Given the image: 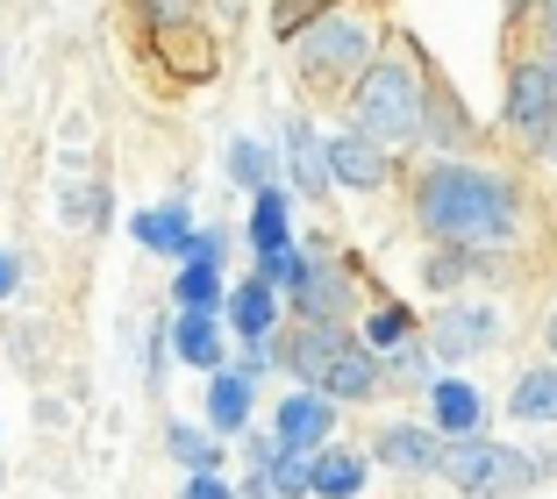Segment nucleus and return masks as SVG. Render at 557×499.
Wrapping results in <instances>:
<instances>
[{
    "instance_id": "nucleus-1",
    "label": "nucleus",
    "mask_w": 557,
    "mask_h": 499,
    "mask_svg": "<svg viewBox=\"0 0 557 499\" xmlns=\"http://www.w3.org/2000/svg\"><path fill=\"white\" fill-rule=\"evenodd\" d=\"M414 222L443 242V250H508L515 228H522V194L515 178L486 172V164L443 158L414 178Z\"/></svg>"
},
{
    "instance_id": "nucleus-2",
    "label": "nucleus",
    "mask_w": 557,
    "mask_h": 499,
    "mask_svg": "<svg viewBox=\"0 0 557 499\" xmlns=\"http://www.w3.org/2000/svg\"><path fill=\"white\" fill-rule=\"evenodd\" d=\"M350 129H364L379 150H408L429 136V86L408 50H386L358 86H350Z\"/></svg>"
},
{
    "instance_id": "nucleus-3",
    "label": "nucleus",
    "mask_w": 557,
    "mask_h": 499,
    "mask_svg": "<svg viewBox=\"0 0 557 499\" xmlns=\"http://www.w3.org/2000/svg\"><path fill=\"white\" fill-rule=\"evenodd\" d=\"M286 50H294L308 86H358L379 65V22L364 8H350V0H322V15L300 22L286 36Z\"/></svg>"
},
{
    "instance_id": "nucleus-4",
    "label": "nucleus",
    "mask_w": 557,
    "mask_h": 499,
    "mask_svg": "<svg viewBox=\"0 0 557 499\" xmlns=\"http://www.w3.org/2000/svg\"><path fill=\"white\" fill-rule=\"evenodd\" d=\"M443 478L458 485L465 499H515L543 478L536 457H522L515 442H486V435H465L443 450Z\"/></svg>"
},
{
    "instance_id": "nucleus-5",
    "label": "nucleus",
    "mask_w": 557,
    "mask_h": 499,
    "mask_svg": "<svg viewBox=\"0 0 557 499\" xmlns=\"http://www.w3.org/2000/svg\"><path fill=\"white\" fill-rule=\"evenodd\" d=\"M322 150H329V178H336V186H350V194H379V186H386V172H394V158H386V150H379L364 129L322 136Z\"/></svg>"
},
{
    "instance_id": "nucleus-6",
    "label": "nucleus",
    "mask_w": 557,
    "mask_h": 499,
    "mask_svg": "<svg viewBox=\"0 0 557 499\" xmlns=\"http://www.w3.org/2000/svg\"><path fill=\"white\" fill-rule=\"evenodd\" d=\"M272 435L294 442V450H329V435H336V400L314 392V386H294L286 400H278V414H272Z\"/></svg>"
},
{
    "instance_id": "nucleus-7",
    "label": "nucleus",
    "mask_w": 557,
    "mask_h": 499,
    "mask_svg": "<svg viewBox=\"0 0 557 499\" xmlns=\"http://www.w3.org/2000/svg\"><path fill=\"white\" fill-rule=\"evenodd\" d=\"M550 108H557L550 58H543V65H515V79H508V129L529 136V144H543V136H550Z\"/></svg>"
},
{
    "instance_id": "nucleus-8",
    "label": "nucleus",
    "mask_w": 557,
    "mask_h": 499,
    "mask_svg": "<svg viewBox=\"0 0 557 499\" xmlns=\"http://www.w3.org/2000/svg\"><path fill=\"white\" fill-rule=\"evenodd\" d=\"M493 328H500V314L493 307H443L436 336H429V350L443 357V364H465V357L493 350Z\"/></svg>"
},
{
    "instance_id": "nucleus-9",
    "label": "nucleus",
    "mask_w": 557,
    "mask_h": 499,
    "mask_svg": "<svg viewBox=\"0 0 557 499\" xmlns=\"http://www.w3.org/2000/svg\"><path fill=\"white\" fill-rule=\"evenodd\" d=\"M286 178H294L300 200H322L329 186H336V178H329V150H322L308 114H286Z\"/></svg>"
},
{
    "instance_id": "nucleus-10",
    "label": "nucleus",
    "mask_w": 557,
    "mask_h": 499,
    "mask_svg": "<svg viewBox=\"0 0 557 499\" xmlns=\"http://www.w3.org/2000/svg\"><path fill=\"white\" fill-rule=\"evenodd\" d=\"M194 208L186 200H158V208H144V214H129V236L144 242L150 258H186V242H194Z\"/></svg>"
},
{
    "instance_id": "nucleus-11",
    "label": "nucleus",
    "mask_w": 557,
    "mask_h": 499,
    "mask_svg": "<svg viewBox=\"0 0 557 499\" xmlns=\"http://www.w3.org/2000/svg\"><path fill=\"white\" fill-rule=\"evenodd\" d=\"M222 322H230L244 342H272V336H278V286H264V278L250 272L244 286H230V307H222Z\"/></svg>"
},
{
    "instance_id": "nucleus-12",
    "label": "nucleus",
    "mask_w": 557,
    "mask_h": 499,
    "mask_svg": "<svg viewBox=\"0 0 557 499\" xmlns=\"http://www.w3.org/2000/svg\"><path fill=\"white\" fill-rule=\"evenodd\" d=\"M443 428H414V421H394V428H379V464H394V471H443Z\"/></svg>"
},
{
    "instance_id": "nucleus-13",
    "label": "nucleus",
    "mask_w": 557,
    "mask_h": 499,
    "mask_svg": "<svg viewBox=\"0 0 557 499\" xmlns=\"http://www.w3.org/2000/svg\"><path fill=\"white\" fill-rule=\"evenodd\" d=\"M350 350V336H344V322H308L294 336V350H286V371H294L300 386H314L322 392V378H329V364Z\"/></svg>"
},
{
    "instance_id": "nucleus-14",
    "label": "nucleus",
    "mask_w": 557,
    "mask_h": 499,
    "mask_svg": "<svg viewBox=\"0 0 557 499\" xmlns=\"http://www.w3.org/2000/svg\"><path fill=\"white\" fill-rule=\"evenodd\" d=\"M250 414H258V378L214 371L208 378V428L214 435H250Z\"/></svg>"
},
{
    "instance_id": "nucleus-15",
    "label": "nucleus",
    "mask_w": 557,
    "mask_h": 499,
    "mask_svg": "<svg viewBox=\"0 0 557 499\" xmlns=\"http://www.w3.org/2000/svg\"><path fill=\"white\" fill-rule=\"evenodd\" d=\"M429 414H436V428L450 435V442H465V435H479V421H486V400H479V386H465V378H429Z\"/></svg>"
},
{
    "instance_id": "nucleus-16",
    "label": "nucleus",
    "mask_w": 557,
    "mask_h": 499,
    "mask_svg": "<svg viewBox=\"0 0 557 499\" xmlns=\"http://www.w3.org/2000/svg\"><path fill=\"white\" fill-rule=\"evenodd\" d=\"M250 250L258 258H272V250H294V194L286 186H264V194H250Z\"/></svg>"
},
{
    "instance_id": "nucleus-17",
    "label": "nucleus",
    "mask_w": 557,
    "mask_h": 499,
    "mask_svg": "<svg viewBox=\"0 0 557 499\" xmlns=\"http://www.w3.org/2000/svg\"><path fill=\"white\" fill-rule=\"evenodd\" d=\"M286 300L300 307V322H344V307H350V278L344 272H329L322 258L308 264V278H300Z\"/></svg>"
},
{
    "instance_id": "nucleus-18",
    "label": "nucleus",
    "mask_w": 557,
    "mask_h": 499,
    "mask_svg": "<svg viewBox=\"0 0 557 499\" xmlns=\"http://www.w3.org/2000/svg\"><path fill=\"white\" fill-rule=\"evenodd\" d=\"M379 386H386V364H379V350H364V342H350V350L329 364V378H322V392L336 407H344V400H372Z\"/></svg>"
},
{
    "instance_id": "nucleus-19",
    "label": "nucleus",
    "mask_w": 557,
    "mask_h": 499,
    "mask_svg": "<svg viewBox=\"0 0 557 499\" xmlns=\"http://www.w3.org/2000/svg\"><path fill=\"white\" fill-rule=\"evenodd\" d=\"M172 350L194 371H222V314H172Z\"/></svg>"
},
{
    "instance_id": "nucleus-20",
    "label": "nucleus",
    "mask_w": 557,
    "mask_h": 499,
    "mask_svg": "<svg viewBox=\"0 0 557 499\" xmlns=\"http://www.w3.org/2000/svg\"><path fill=\"white\" fill-rule=\"evenodd\" d=\"M364 492V457L344 450V442H329L314 450V499H358Z\"/></svg>"
},
{
    "instance_id": "nucleus-21",
    "label": "nucleus",
    "mask_w": 557,
    "mask_h": 499,
    "mask_svg": "<svg viewBox=\"0 0 557 499\" xmlns=\"http://www.w3.org/2000/svg\"><path fill=\"white\" fill-rule=\"evenodd\" d=\"M508 414L515 421H557V364H536V371H522V378H515Z\"/></svg>"
},
{
    "instance_id": "nucleus-22",
    "label": "nucleus",
    "mask_w": 557,
    "mask_h": 499,
    "mask_svg": "<svg viewBox=\"0 0 557 499\" xmlns=\"http://www.w3.org/2000/svg\"><path fill=\"white\" fill-rule=\"evenodd\" d=\"M172 307H180V314H222V307H230V286H222V272L180 264V278H172Z\"/></svg>"
},
{
    "instance_id": "nucleus-23",
    "label": "nucleus",
    "mask_w": 557,
    "mask_h": 499,
    "mask_svg": "<svg viewBox=\"0 0 557 499\" xmlns=\"http://www.w3.org/2000/svg\"><path fill=\"white\" fill-rule=\"evenodd\" d=\"M272 492L278 499H314V450H294V442H278V457H272Z\"/></svg>"
},
{
    "instance_id": "nucleus-24",
    "label": "nucleus",
    "mask_w": 557,
    "mask_h": 499,
    "mask_svg": "<svg viewBox=\"0 0 557 499\" xmlns=\"http://www.w3.org/2000/svg\"><path fill=\"white\" fill-rule=\"evenodd\" d=\"M408 342H414V314H408L400 300H386V307L372 314V322H364V350L394 357V350H408Z\"/></svg>"
},
{
    "instance_id": "nucleus-25",
    "label": "nucleus",
    "mask_w": 557,
    "mask_h": 499,
    "mask_svg": "<svg viewBox=\"0 0 557 499\" xmlns=\"http://www.w3.org/2000/svg\"><path fill=\"white\" fill-rule=\"evenodd\" d=\"M164 450L180 457L186 471H214V464H222V442H214V428H186V421H172V428H164Z\"/></svg>"
},
{
    "instance_id": "nucleus-26",
    "label": "nucleus",
    "mask_w": 557,
    "mask_h": 499,
    "mask_svg": "<svg viewBox=\"0 0 557 499\" xmlns=\"http://www.w3.org/2000/svg\"><path fill=\"white\" fill-rule=\"evenodd\" d=\"M230 178L250 186V194H264V186H272V150H264L258 136H236L230 144Z\"/></svg>"
},
{
    "instance_id": "nucleus-27",
    "label": "nucleus",
    "mask_w": 557,
    "mask_h": 499,
    "mask_svg": "<svg viewBox=\"0 0 557 499\" xmlns=\"http://www.w3.org/2000/svg\"><path fill=\"white\" fill-rule=\"evenodd\" d=\"M129 8L144 15V29H158V36L194 29V15H200V0H129Z\"/></svg>"
},
{
    "instance_id": "nucleus-28",
    "label": "nucleus",
    "mask_w": 557,
    "mask_h": 499,
    "mask_svg": "<svg viewBox=\"0 0 557 499\" xmlns=\"http://www.w3.org/2000/svg\"><path fill=\"white\" fill-rule=\"evenodd\" d=\"M479 272V250H436V258H429V286H436V292H450V286H465V278H472Z\"/></svg>"
},
{
    "instance_id": "nucleus-29",
    "label": "nucleus",
    "mask_w": 557,
    "mask_h": 499,
    "mask_svg": "<svg viewBox=\"0 0 557 499\" xmlns=\"http://www.w3.org/2000/svg\"><path fill=\"white\" fill-rule=\"evenodd\" d=\"M222 258H230V236H222V228H194V242H186V258H180V264L222 272Z\"/></svg>"
},
{
    "instance_id": "nucleus-30",
    "label": "nucleus",
    "mask_w": 557,
    "mask_h": 499,
    "mask_svg": "<svg viewBox=\"0 0 557 499\" xmlns=\"http://www.w3.org/2000/svg\"><path fill=\"white\" fill-rule=\"evenodd\" d=\"M65 222L100 228V222H108V186H79V194H65Z\"/></svg>"
},
{
    "instance_id": "nucleus-31",
    "label": "nucleus",
    "mask_w": 557,
    "mask_h": 499,
    "mask_svg": "<svg viewBox=\"0 0 557 499\" xmlns=\"http://www.w3.org/2000/svg\"><path fill=\"white\" fill-rule=\"evenodd\" d=\"M180 499H236V485L222 471H186V492Z\"/></svg>"
},
{
    "instance_id": "nucleus-32",
    "label": "nucleus",
    "mask_w": 557,
    "mask_h": 499,
    "mask_svg": "<svg viewBox=\"0 0 557 499\" xmlns=\"http://www.w3.org/2000/svg\"><path fill=\"white\" fill-rule=\"evenodd\" d=\"M22 292V264H15V250H0V300H15Z\"/></svg>"
},
{
    "instance_id": "nucleus-33",
    "label": "nucleus",
    "mask_w": 557,
    "mask_h": 499,
    "mask_svg": "<svg viewBox=\"0 0 557 499\" xmlns=\"http://www.w3.org/2000/svg\"><path fill=\"white\" fill-rule=\"evenodd\" d=\"M236 499H278V492H272V478H264V471H250V478L236 485Z\"/></svg>"
},
{
    "instance_id": "nucleus-34",
    "label": "nucleus",
    "mask_w": 557,
    "mask_h": 499,
    "mask_svg": "<svg viewBox=\"0 0 557 499\" xmlns=\"http://www.w3.org/2000/svg\"><path fill=\"white\" fill-rule=\"evenodd\" d=\"M550 86H557V50H550ZM543 150L557 158V108H550V136H543Z\"/></svg>"
},
{
    "instance_id": "nucleus-35",
    "label": "nucleus",
    "mask_w": 557,
    "mask_h": 499,
    "mask_svg": "<svg viewBox=\"0 0 557 499\" xmlns=\"http://www.w3.org/2000/svg\"><path fill=\"white\" fill-rule=\"evenodd\" d=\"M543 29H550V43H557V0H543Z\"/></svg>"
},
{
    "instance_id": "nucleus-36",
    "label": "nucleus",
    "mask_w": 557,
    "mask_h": 499,
    "mask_svg": "<svg viewBox=\"0 0 557 499\" xmlns=\"http://www.w3.org/2000/svg\"><path fill=\"white\" fill-rule=\"evenodd\" d=\"M543 342H550V357H557V314H550V322H543Z\"/></svg>"
}]
</instances>
